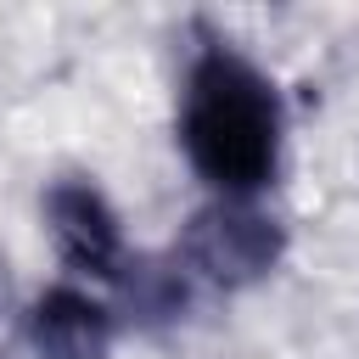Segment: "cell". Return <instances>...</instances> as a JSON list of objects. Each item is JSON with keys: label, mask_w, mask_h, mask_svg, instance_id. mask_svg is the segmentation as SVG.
<instances>
[{"label": "cell", "mask_w": 359, "mask_h": 359, "mask_svg": "<svg viewBox=\"0 0 359 359\" xmlns=\"http://www.w3.org/2000/svg\"><path fill=\"white\" fill-rule=\"evenodd\" d=\"M185 163L219 191V202H252L280 174L286 112L275 84L230 45H202L180 90Z\"/></svg>", "instance_id": "1"}, {"label": "cell", "mask_w": 359, "mask_h": 359, "mask_svg": "<svg viewBox=\"0 0 359 359\" xmlns=\"http://www.w3.org/2000/svg\"><path fill=\"white\" fill-rule=\"evenodd\" d=\"M275 252H280L275 219L252 213L247 202H219V208L196 213V219H191V236H185L191 269L208 275V280H224V286L264 275V269L275 264Z\"/></svg>", "instance_id": "3"}, {"label": "cell", "mask_w": 359, "mask_h": 359, "mask_svg": "<svg viewBox=\"0 0 359 359\" xmlns=\"http://www.w3.org/2000/svg\"><path fill=\"white\" fill-rule=\"evenodd\" d=\"M28 342H34L39 359H107L112 309L95 292H84L73 280H56L28 309Z\"/></svg>", "instance_id": "4"}, {"label": "cell", "mask_w": 359, "mask_h": 359, "mask_svg": "<svg viewBox=\"0 0 359 359\" xmlns=\"http://www.w3.org/2000/svg\"><path fill=\"white\" fill-rule=\"evenodd\" d=\"M45 230L73 275L90 280H123L129 275V241L112 196L95 180H56L45 191Z\"/></svg>", "instance_id": "2"}]
</instances>
